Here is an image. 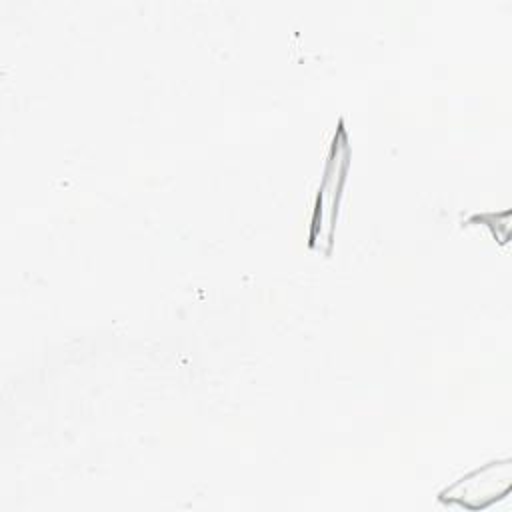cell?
Returning <instances> with one entry per match:
<instances>
[{
  "label": "cell",
  "instance_id": "1",
  "mask_svg": "<svg viewBox=\"0 0 512 512\" xmlns=\"http://www.w3.org/2000/svg\"><path fill=\"white\" fill-rule=\"evenodd\" d=\"M512 488V468L510 460L490 462L440 492L444 504L462 506L468 510H482L504 498Z\"/></svg>",
  "mask_w": 512,
  "mask_h": 512
},
{
  "label": "cell",
  "instance_id": "2",
  "mask_svg": "<svg viewBox=\"0 0 512 512\" xmlns=\"http://www.w3.org/2000/svg\"><path fill=\"white\" fill-rule=\"evenodd\" d=\"M344 168H346V144L334 142L330 162L326 166V174L320 186L318 202H316V216L312 226V242L320 240V246L324 242V226H328V232L332 234V222H334V210L338 206V196L344 180Z\"/></svg>",
  "mask_w": 512,
  "mask_h": 512
}]
</instances>
